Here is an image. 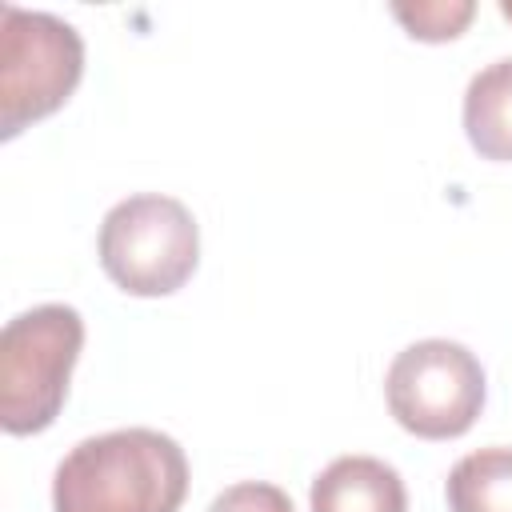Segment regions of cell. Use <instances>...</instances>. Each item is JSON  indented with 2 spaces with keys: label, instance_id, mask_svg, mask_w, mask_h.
Returning a JSON list of instances; mask_svg holds the SVG:
<instances>
[{
  "label": "cell",
  "instance_id": "1",
  "mask_svg": "<svg viewBox=\"0 0 512 512\" xmlns=\"http://www.w3.org/2000/svg\"><path fill=\"white\" fill-rule=\"evenodd\" d=\"M188 456L156 428H116L80 440L52 476L56 512H180Z\"/></svg>",
  "mask_w": 512,
  "mask_h": 512
},
{
  "label": "cell",
  "instance_id": "2",
  "mask_svg": "<svg viewBox=\"0 0 512 512\" xmlns=\"http://www.w3.org/2000/svg\"><path fill=\"white\" fill-rule=\"evenodd\" d=\"M84 348V320L72 304H36L0 332V424L8 436L44 432L68 396Z\"/></svg>",
  "mask_w": 512,
  "mask_h": 512
},
{
  "label": "cell",
  "instance_id": "3",
  "mask_svg": "<svg viewBox=\"0 0 512 512\" xmlns=\"http://www.w3.org/2000/svg\"><path fill=\"white\" fill-rule=\"evenodd\" d=\"M96 252L120 292L172 296L200 264V228L176 196L140 192L108 208Z\"/></svg>",
  "mask_w": 512,
  "mask_h": 512
},
{
  "label": "cell",
  "instance_id": "4",
  "mask_svg": "<svg viewBox=\"0 0 512 512\" xmlns=\"http://www.w3.org/2000/svg\"><path fill=\"white\" fill-rule=\"evenodd\" d=\"M84 76L80 32L16 4L0 8V136L12 140L32 120L52 116Z\"/></svg>",
  "mask_w": 512,
  "mask_h": 512
},
{
  "label": "cell",
  "instance_id": "5",
  "mask_svg": "<svg viewBox=\"0 0 512 512\" xmlns=\"http://www.w3.org/2000/svg\"><path fill=\"white\" fill-rule=\"evenodd\" d=\"M388 412L420 440L464 436L484 408V368L456 340H416L388 364Z\"/></svg>",
  "mask_w": 512,
  "mask_h": 512
},
{
  "label": "cell",
  "instance_id": "6",
  "mask_svg": "<svg viewBox=\"0 0 512 512\" xmlns=\"http://www.w3.org/2000/svg\"><path fill=\"white\" fill-rule=\"evenodd\" d=\"M312 512H408L400 472L376 456H336L308 492Z\"/></svg>",
  "mask_w": 512,
  "mask_h": 512
},
{
  "label": "cell",
  "instance_id": "7",
  "mask_svg": "<svg viewBox=\"0 0 512 512\" xmlns=\"http://www.w3.org/2000/svg\"><path fill=\"white\" fill-rule=\"evenodd\" d=\"M464 132L484 160H512V56L484 64L468 80Z\"/></svg>",
  "mask_w": 512,
  "mask_h": 512
},
{
  "label": "cell",
  "instance_id": "8",
  "mask_svg": "<svg viewBox=\"0 0 512 512\" xmlns=\"http://www.w3.org/2000/svg\"><path fill=\"white\" fill-rule=\"evenodd\" d=\"M448 512H512V448H476L444 484Z\"/></svg>",
  "mask_w": 512,
  "mask_h": 512
},
{
  "label": "cell",
  "instance_id": "9",
  "mask_svg": "<svg viewBox=\"0 0 512 512\" xmlns=\"http://www.w3.org/2000/svg\"><path fill=\"white\" fill-rule=\"evenodd\" d=\"M392 16L404 24L412 40L440 44V40H456L468 28V20L476 16V4L472 0H416V4L396 0Z\"/></svg>",
  "mask_w": 512,
  "mask_h": 512
},
{
  "label": "cell",
  "instance_id": "10",
  "mask_svg": "<svg viewBox=\"0 0 512 512\" xmlns=\"http://www.w3.org/2000/svg\"><path fill=\"white\" fill-rule=\"evenodd\" d=\"M208 512H296V508L284 488H276L268 480H240V484L224 488L208 504Z\"/></svg>",
  "mask_w": 512,
  "mask_h": 512
},
{
  "label": "cell",
  "instance_id": "11",
  "mask_svg": "<svg viewBox=\"0 0 512 512\" xmlns=\"http://www.w3.org/2000/svg\"><path fill=\"white\" fill-rule=\"evenodd\" d=\"M500 16H504V20H512V0H500Z\"/></svg>",
  "mask_w": 512,
  "mask_h": 512
}]
</instances>
